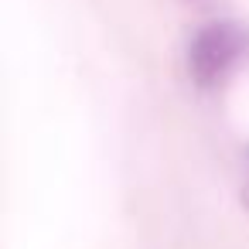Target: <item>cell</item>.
Segmentation results:
<instances>
[{"instance_id":"1","label":"cell","mask_w":249,"mask_h":249,"mask_svg":"<svg viewBox=\"0 0 249 249\" xmlns=\"http://www.w3.org/2000/svg\"><path fill=\"white\" fill-rule=\"evenodd\" d=\"M246 55H249V24L232 18H215L188 38L184 69L198 89H215L232 75V69Z\"/></svg>"},{"instance_id":"2","label":"cell","mask_w":249,"mask_h":249,"mask_svg":"<svg viewBox=\"0 0 249 249\" xmlns=\"http://www.w3.org/2000/svg\"><path fill=\"white\" fill-rule=\"evenodd\" d=\"M242 205H246V212H249V174H246V184H242Z\"/></svg>"}]
</instances>
